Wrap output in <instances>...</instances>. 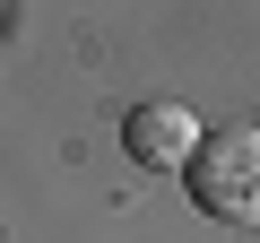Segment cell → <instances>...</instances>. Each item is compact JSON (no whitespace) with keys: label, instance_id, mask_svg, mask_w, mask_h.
Segmentation results:
<instances>
[{"label":"cell","instance_id":"6da1fadb","mask_svg":"<svg viewBox=\"0 0 260 243\" xmlns=\"http://www.w3.org/2000/svg\"><path fill=\"white\" fill-rule=\"evenodd\" d=\"M182 183H191V208L200 217H260V131H217L182 157Z\"/></svg>","mask_w":260,"mask_h":243},{"label":"cell","instance_id":"7a4b0ae2","mask_svg":"<svg viewBox=\"0 0 260 243\" xmlns=\"http://www.w3.org/2000/svg\"><path fill=\"white\" fill-rule=\"evenodd\" d=\"M200 139H208V131H200V113H191V104H174V96L130 104V122H121V148L139 157V165H182Z\"/></svg>","mask_w":260,"mask_h":243}]
</instances>
